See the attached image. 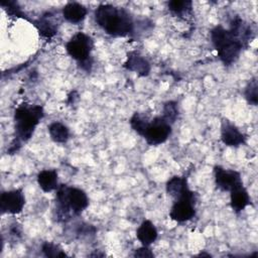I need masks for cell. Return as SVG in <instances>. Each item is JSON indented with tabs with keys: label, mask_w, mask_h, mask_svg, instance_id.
<instances>
[{
	"label": "cell",
	"mask_w": 258,
	"mask_h": 258,
	"mask_svg": "<svg viewBox=\"0 0 258 258\" xmlns=\"http://www.w3.org/2000/svg\"><path fill=\"white\" fill-rule=\"evenodd\" d=\"M37 183L44 192H50L58 187L57 172L54 169H43L37 174Z\"/></svg>",
	"instance_id": "2e32d148"
},
{
	"label": "cell",
	"mask_w": 258,
	"mask_h": 258,
	"mask_svg": "<svg viewBox=\"0 0 258 258\" xmlns=\"http://www.w3.org/2000/svg\"><path fill=\"white\" fill-rule=\"evenodd\" d=\"M137 239L143 246H149L157 239L158 233L154 224L149 220H144L136 231Z\"/></svg>",
	"instance_id": "9a60e30c"
},
{
	"label": "cell",
	"mask_w": 258,
	"mask_h": 258,
	"mask_svg": "<svg viewBox=\"0 0 258 258\" xmlns=\"http://www.w3.org/2000/svg\"><path fill=\"white\" fill-rule=\"evenodd\" d=\"M87 13V8L78 2H69L62 8L63 18L74 24L83 21Z\"/></svg>",
	"instance_id": "5bb4252c"
},
{
	"label": "cell",
	"mask_w": 258,
	"mask_h": 258,
	"mask_svg": "<svg viewBox=\"0 0 258 258\" xmlns=\"http://www.w3.org/2000/svg\"><path fill=\"white\" fill-rule=\"evenodd\" d=\"M167 7L168 10L173 14L183 16L191 12L192 2L189 0H171L167 2Z\"/></svg>",
	"instance_id": "ac0fdd59"
},
{
	"label": "cell",
	"mask_w": 258,
	"mask_h": 258,
	"mask_svg": "<svg viewBox=\"0 0 258 258\" xmlns=\"http://www.w3.org/2000/svg\"><path fill=\"white\" fill-rule=\"evenodd\" d=\"M250 204L251 198L243 184H240L230 190V205L234 212H242Z\"/></svg>",
	"instance_id": "4fadbf2b"
},
{
	"label": "cell",
	"mask_w": 258,
	"mask_h": 258,
	"mask_svg": "<svg viewBox=\"0 0 258 258\" xmlns=\"http://www.w3.org/2000/svg\"><path fill=\"white\" fill-rule=\"evenodd\" d=\"M166 192L174 201L195 194L194 191H191L188 188L186 178L183 176H178V175H174L170 179L167 180Z\"/></svg>",
	"instance_id": "8fae6325"
},
{
	"label": "cell",
	"mask_w": 258,
	"mask_h": 258,
	"mask_svg": "<svg viewBox=\"0 0 258 258\" xmlns=\"http://www.w3.org/2000/svg\"><path fill=\"white\" fill-rule=\"evenodd\" d=\"M214 175L216 185L224 191H230L236 186L243 184L241 175L238 171L226 169L220 165H216L214 167Z\"/></svg>",
	"instance_id": "9c48e42d"
},
{
	"label": "cell",
	"mask_w": 258,
	"mask_h": 258,
	"mask_svg": "<svg viewBox=\"0 0 258 258\" xmlns=\"http://www.w3.org/2000/svg\"><path fill=\"white\" fill-rule=\"evenodd\" d=\"M177 116H178L177 103L175 101H167L163 105L161 117L165 119L169 124H172L177 119Z\"/></svg>",
	"instance_id": "44dd1931"
},
{
	"label": "cell",
	"mask_w": 258,
	"mask_h": 258,
	"mask_svg": "<svg viewBox=\"0 0 258 258\" xmlns=\"http://www.w3.org/2000/svg\"><path fill=\"white\" fill-rule=\"evenodd\" d=\"M41 250L46 257H67L68 255L59 248V246L50 243L44 242L41 246Z\"/></svg>",
	"instance_id": "603a6c76"
},
{
	"label": "cell",
	"mask_w": 258,
	"mask_h": 258,
	"mask_svg": "<svg viewBox=\"0 0 258 258\" xmlns=\"http://www.w3.org/2000/svg\"><path fill=\"white\" fill-rule=\"evenodd\" d=\"M24 205L25 197L22 189H12L1 194L0 209L2 214H19L21 213Z\"/></svg>",
	"instance_id": "ba28073f"
},
{
	"label": "cell",
	"mask_w": 258,
	"mask_h": 258,
	"mask_svg": "<svg viewBox=\"0 0 258 258\" xmlns=\"http://www.w3.org/2000/svg\"><path fill=\"white\" fill-rule=\"evenodd\" d=\"M170 133L171 124H169L161 116H157L149 121L142 137H144L147 144L151 146H157L165 142Z\"/></svg>",
	"instance_id": "8992f818"
},
{
	"label": "cell",
	"mask_w": 258,
	"mask_h": 258,
	"mask_svg": "<svg viewBox=\"0 0 258 258\" xmlns=\"http://www.w3.org/2000/svg\"><path fill=\"white\" fill-rule=\"evenodd\" d=\"M94 48L93 39L84 32L76 33L66 44L67 52L71 57L76 59L82 70L90 72L93 60L91 58V51Z\"/></svg>",
	"instance_id": "5b68a950"
},
{
	"label": "cell",
	"mask_w": 258,
	"mask_h": 258,
	"mask_svg": "<svg viewBox=\"0 0 258 258\" xmlns=\"http://www.w3.org/2000/svg\"><path fill=\"white\" fill-rule=\"evenodd\" d=\"M149 119H147L146 117L142 116L140 113H134L133 116L130 119V126L131 128L139 135L143 136L144 131L149 123Z\"/></svg>",
	"instance_id": "ffe728a7"
},
{
	"label": "cell",
	"mask_w": 258,
	"mask_h": 258,
	"mask_svg": "<svg viewBox=\"0 0 258 258\" xmlns=\"http://www.w3.org/2000/svg\"><path fill=\"white\" fill-rule=\"evenodd\" d=\"M245 98L253 106H256L258 103V85H257V80L252 79L247 87L245 88Z\"/></svg>",
	"instance_id": "7402d4cb"
},
{
	"label": "cell",
	"mask_w": 258,
	"mask_h": 258,
	"mask_svg": "<svg viewBox=\"0 0 258 258\" xmlns=\"http://www.w3.org/2000/svg\"><path fill=\"white\" fill-rule=\"evenodd\" d=\"M197 256H206V257H211V254H209V253H200V254H198Z\"/></svg>",
	"instance_id": "d4e9b609"
},
{
	"label": "cell",
	"mask_w": 258,
	"mask_h": 258,
	"mask_svg": "<svg viewBox=\"0 0 258 258\" xmlns=\"http://www.w3.org/2000/svg\"><path fill=\"white\" fill-rule=\"evenodd\" d=\"M123 67L126 70L134 72L141 77L148 76L150 72V63L148 60L136 51H131L127 54V60L124 62Z\"/></svg>",
	"instance_id": "7c38bea8"
},
{
	"label": "cell",
	"mask_w": 258,
	"mask_h": 258,
	"mask_svg": "<svg viewBox=\"0 0 258 258\" xmlns=\"http://www.w3.org/2000/svg\"><path fill=\"white\" fill-rule=\"evenodd\" d=\"M221 139L224 144L237 147L244 144L246 138L237 126H235L229 120L224 119L221 125Z\"/></svg>",
	"instance_id": "30bf717a"
},
{
	"label": "cell",
	"mask_w": 258,
	"mask_h": 258,
	"mask_svg": "<svg viewBox=\"0 0 258 258\" xmlns=\"http://www.w3.org/2000/svg\"><path fill=\"white\" fill-rule=\"evenodd\" d=\"M94 16L97 24L109 35L123 37L133 31L132 17L123 8L111 4H100L95 10Z\"/></svg>",
	"instance_id": "6da1fadb"
},
{
	"label": "cell",
	"mask_w": 258,
	"mask_h": 258,
	"mask_svg": "<svg viewBox=\"0 0 258 258\" xmlns=\"http://www.w3.org/2000/svg\"><path fill=\"white\" fill-rule=\"evenodd\" d=\"M43 115V108L39 105H20L14 112L15 140L19 143L29 140Z\"/></svg>",
	"instance_id": "277c9868"
},
{
	"label": "cell",
	"mask_w": 258,
	"mask_h": 258,
	"mask_svg": "<svg viewBox=\"0 0 258 258\" xmlns=\"http://www.w3.org/2000/svg\"><path fill=\"white\" fill-rule=\"evenodd\" d=\"M50 138L56 143H64L69 139L70 131L66 125L60 122H53L48 126Z\"/></svg>",
	"instance_id": "e0dca14e"
},
{
	"label": "cell",
	"mask_w": 258,
	"mask_h": 258,
	"mask_svg": "<svg viewBox=\"0 0 258 258\" xmlns=\"http://www.w3.org/2000/svg\"><path fill=\"white\" fill-rule=\"evenodd\" d=\"M211 39L219 58L225 66L233 64L243 47L246 46L231 29H226L222 25H217L212 29Z\"/></svg>",
	"instance_id": "3957f363"
},
{
	"label": "cell",
	"mask_w": 258,
	"mask_h": 258,
	"mask_svg": "<svg viewBox=\"0 0 258 258\" xmlns=\"http://www.w3.org/2000/svg\"><path fill=\"white\" fill-rule=\"evenodd\" d=\"M195 202V194L174 201L169 212V217L171 220L177 223H183L194 218L196 215Z\"/></svg>",
	"instance_id": "52a82bcc"
},
{
	"label": "cell",
	"mask_w": 258,
	"mask_h": 258,
	"mask_svg": "<svg viewBox=\"0 0 258 258\" xmlns=\"http://www.w3.org/2000/svg\"><path fill=\"white\" fill-rule=\"evenodd\" d=\"M88 206L89 199L83 189L67 184H60L56 188V215L59 221H68L71 213L80 215Z\"/></svg>",
	"instance_id": "7a4b0ae2"
},
{
	"label": "cell",
	"mask_w": 258,
	"mask_h": 258,
	"mask_svg": "<svg viewBox=\"0 0 258 258\" xmlns=\"http://www.w3.org/2000/svg\"><path fill=\"white\" fill-rule=\"evenodd\" d=\"M134 257H141V258H145V257H154V254L152 253V251L148 248V246H142L138 249L135 250L134 252Z\"/></svg>",
	"instance_id": "cb8c5ba5"
},
{
	"label": "cell",
	"mask_w": 258,
	"mask_h": 258,
	"mask_svg": "<svg viewBox=\"0 0 258 258\" xmlns=\"http://www.w3.org/2000/svg\"><path fill=\"white\" fill-rule=\"evenodd\" d=\"M35 27L38 29L39 34L44 37H52L56 33V25L52 23L46 16H43L36 21H33Z\"/></svg>",
	"instance_id": "d6986e66"
}]
</instances>
